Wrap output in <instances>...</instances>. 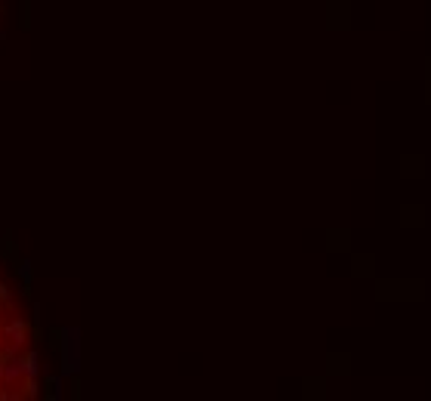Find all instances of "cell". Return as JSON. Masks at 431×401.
<instances>
[{"instance_id": "cell-1", "label": "cell", "mask_w": 431, "mask_h": 401, "mask_svg": "<svg viewBox=\"0 0 431 401\" xmlns=\"http://www.w3.org/2000/svg\"><path fill=\"white\" fill-rule=\"evenodd\" d=\"M28 16H31V6H28V0H22V25H28V22H31Z\"/></svg>"}]
</instances>
